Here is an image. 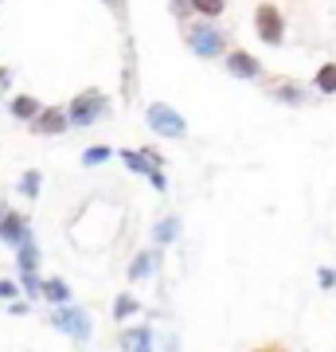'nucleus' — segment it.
<instances>
[{"label":"nucleus","mask_w":336,"mask_h":352,"mask_svg":"<svg viewBox=\"0 0 336 352\" xmlns=\"http://www.w3.org/2000/svg\"><path fill=\"white\" fill-rule=\"evenodd\" d=\"M184 47L196 59H223L227 55V32L215 28V20H196L184 24Z\"/></svg>","instance_id":"obj_1"},{"label":"nucleus","mask_w":336,"mask_h":352,"mask_svg":"<svg viewBox=\"0 0 336 352\" xmlns=\"http://www.w3.org/2000/svg\"><path fill=\"white\" fill-rule=\"evenodd\" d=\"M110 113V102H106V94L102 90H78L75 98H71V106H67V122L75 129H90L94 122H102Z\"/></svg>","instance_id":"obj_2"},{"label":"nucleus","mask_w":336,"mask_h":352,"mask_svg":"<svg viewBox=\"0 0 336 352\" xmlns=\"http://www.w3.org/2000/svg\"><path fill=\"white\" fill-rule=\"evenodd\" d=\"M254 36L266 47H282L286 43V12L278 8L274 0H262L258 8H254Z\"/></svg>","instance_id":"obj_3"},{"label":"nucleus","mask_w":336,"mask_h":352,"mask_svg":"<svg viewBox=\"0 0 336 352\" xmlns=\"http://www.w3.org/2000/svg\"><path fill=\"white\" fill-rule=\"evenodd\" d=\"M51 329L67 333L75 344H87L90 333H94V321H90V314L78 309V305H55V309H51Z\"/></svg>","instance_id":"obj_4"},{"label":"nucleus","mask_w":336,"mask_h":352,"mask_svg":"<svg viewBox=\"0 0 336 352\" xmlns=\"http://www.w3.org/2000/svg\"><path fill=\"white\" fill-rule=\"evenodd\" d=\"M145 122H149V129L161 133V138H184L188 133L184 113H176L168 102H149V106H145Z\"/></svg>","instance_id":"obj_5"},{"label":"nucleus","mask_w":336,"mask_h":352,"mask_svg":"<svg viewBox=\"0 0 336 352\" xmlns=\"http://www.w3.org/2000/svg\"><path fill=\"white\" fill-rule=\"evenodd\" d=\"M24 239H32V227H27V215L24 212H12L8 200H0V243H8V247H20Z\"/></svg>","instance_id":"obj_6"},{"label":"nucleus","mask_w":336,"mask_h":352,"mask_svg":"<svg viewBox=\"0 0 336 352\" xmlns=\"http://www.w3.org/2000/svg\"><path fill=\"white\" fill-rule=\"evenodd\" d=\"M27 126H32V133H36V138H59V133H67V129H71V122H67V110H63V106H43V110H39Z\"/></svg>","instance_id":"obj_7"},{"label":"nucleus","mask_w":336,"mask_h":352,"mask_svg":"<svg viewBox=\"0 0 336 352\" xmlns=\"http://www.w3.org/2000/svg\"><path fill=\"white\" fill-rule=\"evenodd\" d=\"M223 71L231 78H262V59L250 55V51H243V47H231L223 55Z\"/></svg>","instance_id":"obj_8"},{"label":"nucleus","mask_w":336,"mask_h":352,"mask_svg":"<svg viewBox=\"0 0 336 352\" xmlns=\"http://www.w3.org/2000/svg\"><path fill=\"white\" fill-rule=\"evenodd\" d=\"M270 98L282 102V106H305L309 90L301 87V82H293V78H278V82H270Z\"/></svg>","instance_id":"obj_9"},{"label":"nucleus","mask_w":336,"mask_h":352,"mask_svg":"<svg viewBox=\"0 0 336 352\" xmlns=\"http://www.w3.org/2000/svg\"><path fill=\"white\" fill-rule=\"evenodd\" d=\"M117 344L122 352H153V329L149 325H133L117 333Z\"/></svg>","instance_id":"obj_10"},{"label":"nucleus","mask_w":336,"mask_h":352,"mask_svg":"<svg viewBox=\"0 0 336 352\" xmlns=\"http://www.w3.org/2000/svg\"><path fill=\"white\" fill-rule=\"evenodd\" d=\"M16 266H20V274H39V243H36V235L16 247Z\"/></svg>","instance_id":"obj_11"},{"label":"nucleus","mask_w":336,"mask_h":352,"mask_svg":"<svg viewBox=\"0 0 336 352\" xmlns=\"http://www.w3.org/2000/svg\"><path fill=\"white\" fill-rule=\"evenodd\" d=\"M8 110H12L16 122H32V118H36V113L43 110V102L32 98V94H16V98L8 102Z\"/></svg>","instance_id":"obj_12"},{"label":"nucleus","mask_w":336,"mask_h":352,"mask_svg":"<svg viewBox=\"0 0 336 352\" xmlns=\"http://www.w3.org/2000/svg\"><path fill=\"white\" fill-rule=\"evenodd\" d=\"M43 302L51 305H71V286L63 282V278H43V294H39Z\"/></svg>","instance_id":"obj_13"},{"label":"nucleus","mask_w":336,"mask_h":352,"mask_svg":"<svg viewBox=\"0 0 336 352\" xmlns=\"http://www.w3.org/2000/svg\"><path fill=\"white\" fill-rule=\"evenodd\" d=\"M176 235H180V219H176V215H164L161 223L153 227V243H157V247H168V243H176Z\"/></svg>","instance_id":"obj_14"},{"label":"nucleus","mask_w":336,"mask_h":352,"mask_svg":"<svg viewBox=\"0 0 336 352\" xmlns=\"http://www.w3.org/2000/svg\"><path fill=\"white\" fill-rule=\"evenodd\" d=\"M313 90H317V94H324V98H328V94H336V63H321V71L313 75Z\"/></svg>","instance_id":"obj_15"},{"label":"nucleus","mask_w":336,"mask_h":352,"mask_svg":"<svg viewBox=\"0 0 336 352\" xmlns=\"http://www.w3.org/2000/svg\"><path fill=\"white\" fill-rule=\"evenodd\" d=\"M153 266H157V251H141L133 263H129V282H141V278L153 274Z\"/></svg>","instance_id":"obj_16"},{"label":"nucleus","mask_w":336,"mask_h":352,"mask_svg":"<svg viewBox=\"0 0 336 352\" xmlns=\"http://www.w3.org/2000/svg\"><path fill=\"white\" fill-rule=\"evenodd\" d=\"M192 4V12L203 16V20H219L227 12V0H188Z\"/></svg>","instance_id":"obj_17"},{"label":"nucleus","mask_w":336,"mask_h":352,"mask_svg":"<svg viewBox=\"0 0 336 352\" xmlns=\"http://www.w3.org/2000/svg\"><path fill=\"white\" fill-rule=\"evenodd\" d=\"M141 314V302L133 298V294H117L113 298V321H125V317Z\"/></svg>","instance_id":"obj_18"},{"label":"nucleus","mask_w":336,"mask_h":352,"mask_svg":"<svg viewBox=\"0 0 336 352\" xmlns=\"http://www.w3.org/2000/svg\"><path fill=\"white\" fill-rule=\"evenodd\" d=\"M122 164L129 168V173H141V176L153 173V164L145 161V153H141V149H122Z\"/></svg>","instance_id":"obj_19"},{"label":"nucleus","mask_w":336,"mask_h":352,"mask_svg":"<svg viewBox=\"0 0 336 352\" xmlns=\"http://www.w3.org/2000/svg\"><path fill=\"white\" fill-rule=\"evenodd\" d=\"M39 188H43V176H39L36 168H27V173L20 176V196H27V200H39Z\"/></svg>","instance_id":"obj_20"},{"label":"nucleus","mask_w":336,"mask_h":352,"mask_svg":"<svg viewBox=\"0 0 336 352\" xmlns=\"http://www.w3.org/2000/svg\"><path fill=\"white\" fill-rule=\"evenodd\" d=\"M110 157H113L110 145H90V149L82 153V164H87V168H90V164H106Z\"/></svg>","instance_id":"obj_21"},{"label":"nucleus","mask_w":336,"mask_h":352,"mask_svg":"<svg viewBox=\"0 0 336 352\" xmlns=\"http://www.w3.org/2000/svg\"><path fill=\"white\" fill-rule=\"evenodd\" d=\"M20 289H24L27 298H39V294H43V278L39 274H20Z\"/></svg>","instance_id":"obj_22"},{"label":"nucleus","mask_w":336,"mask_h":352,"mask_svg":"<svg viewBox=\"0 0 336 352\" xmlns=\"http://www.w3.org/2000/svg\"><path fill=\"white\" fill-rule=\"evenodd\" d=\"M20 298V282L12 278H0V302H16Z\"/></svg>","instance_id":"obj_23"},{"label":"nucleus","mask_w":336,"mask_h":352,"mask_svg":"<svg viewBox=\"0 0 336 352\" xmlns=\"http://www.w3.org/2000/svg\"><path fill=\"white\" fill-rule=\"evenodd\" d=\"M317 282H321L324 289H333V286H336V270H328V266H321V270H317Z\"/></svg>","instance_id":"obj_24"},{"label":"nucleus","mask_w":336,"mask_h":352,"mask_svg":"<svg viewBox=\"0 0 336 352\" xmlns=\"http://www.w3.org/2000/svg\"><path fill=\"white\" fill-rule=\"evenodd\" d=\"M149 184H153L157 192H168V180H164V173H161V168H153V173H149Z\"/></svg>","instance_id":"obj_25"},{"label":"nucleus","mask_w":336,"mask_h":352,"mask_svg":"<svg viewBox=\"0 0 336 352\" xmlns=\"http://www.w3.org/2000/svg\"><path fill=\"white\" fill-rule=\"evenodd\" d=\"M168 4H172V12L180 16V20H188V16H192V4H188V0H168Z\"/></svg>","instance_id":"obj_26"},{"label":"nucleus","mask_w":336,"mask_h":352,"mask_svg":"<svg viewBox=\"0 0 336 352\" xmlns=\"http://www.w3.org/2000/svg\"><path fill=\"white\" fill-rule=\"evenodd\" d=\"M12 87V67H0V94Z\"/></svg>","instance_id":"obj_27"},{"label":"nucleus","mask_w":336,"mask_h":352,"mask_svg":"<svg viewBox=\"0 0 336 352\" xmlns=\"http://www.w3.org/2000/svg\"><path fill=\"white\" fill-rule=\"evenodd\" d=\"M8 314H12V317H24V314H27V302H20V298H16V302H8Z\"/></svg>","instance_id":"obj_28"},{"label":"nucleus","mask_w":336,"mask_h":352,"mask_svg":"<svg viewBox=\"0 0 336 352\" xmlns=\"http://www.w3.org/2000/svg\"><path fill=\"white\" fill-rule=\"evenodd\" d=\"M254 352H286L282 344H262V349H254Z\"/></svg>","instance_id":"obj_29"},{"label":"nucleus","mask_w":336,"mask_h":352,"mask_svg":"<svg viewBox=\"0 0 336 352\" xmlns=\"http://www.w3.org/2000/svg\"><path fill=\"white\" fill-rule=\"evenodd\" d=\"M106 4H117V0H106Z\"/></svg>","instance_id":"obj_30"}]
</instances>
